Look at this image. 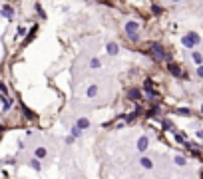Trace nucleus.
<instances>
[{"label": "nucleus", "mask_w": 203, "mask_h": 179, "mask_svg": "<svg viewBox=\"0 0 203 179\" xmlns=\"http://www.w3.org/2000/svg\"><path fill=\"white\" fill-rule=\"evenodd\" d=\"M0 90H2V93H4V96H6V93H8V88L4 86V84H2V86H0Z\"/></svg>", "instance_id": "a878e982"}, {"label": "nucleus", "mask_w": 203, "mask_h": 179, "mask_svg": "<svg viewBox=\"0 0 203 179\" xmlns=\"http://www.w3.org/2000/svg\"><path fill=\"white\" fill-rule=\"evenodd\" d=\"M197 76L203 78V66H197Z\"/></svg>", "instance_id": "b1692460"}, {"label": "nucleus", "mask_w": 203, "mask_h": 179, "mask_svg": "<svg viewBox=\"0 0 203 179\" xmlns=\"http://www.w3.org/2000/svg\"><path fill=\"white\" fill-rule=\"evenodd\" d=\"M197 135H199V137H203V131H197Z\"/></svg>", "instance_id": "bb28decb"}, {"label": "nucleus", "mask_w": 203, "mask_h": 179, "mask_svg": "<svg viewBox=\"0 0 203 179\" xmlns=\"http://www.w3.org/2000/svg\"><path fill=\"white\" fill-rule=\"evenodd\" d=\"M78 127H82V129L90 127V119H88V117H80L78 119Z\"/></svg>", "instance_id": "1a4fd4ad"}, {"label": "nucleus", "mask_w": 203, "mask_h": 179, "mask_svg": "<svg viewBox=\"0 0 203 179\" xmlns=\"http://www.w3.org/2000/svg\"><path fill=\"white\" fill-rule=\"evenodd\" d=\"M24 34H26V28L20 26V28H18V36H24Z\"/></svg>", "instance_id": "393cba45"}, {"label": "nucleus", "mask_w": 203, "mask_h": 179, "mask_svg": "<svg viewBox=\"0 0 203 179\" xmlns=\"http://www.w3.org/2000/svg\"><path fill=\"white\" fill-rule=\"evenodd\" d=\"M175 141H185V137L181 133H175Z\"/></svg>", "instance_id": "5701e85b"}, {"label": "nucleus", "mask_w": 203, "mask_h": 179, "mask_svg": "<svg viewBox=\"0 0 203 179\" xmlns=\"http://www.w3.org/2000/svg\"><path fill=\"white\" fill-rule=\"evenodd\" d=\"M100 64H102L100 60H98V58H94V60L90 62V68H94V70H96V68H100Z\"/></svg>", "instance_id": "6ab92c4d"}, {"label": "nucleus", "mask_w": 203, "mask_h": 179, "mask_svg": "<svg viewBox=\"0 0 203 179\" xmlns=\"http://www.w3.org/2000/svg\"><path fill=\"white\" fill-rule=\"evenodd\" d=\"M175 165L183 167V165H185V157H181V155H175Z\"/></svg>", "instance_id": "4468645a"}, {"label": "nucleus", "mask_w": 203, "mask_h": 179, "mask_svg": "<svg viewBox=\"0 0 203 179\" xmlns=\"http://www.w3.org/2000/svg\"><path fill=\"white\" fill-rule=\"evenodd\" d=\"M36 10H38V14H40L42 18H44V10H42V6H40V4H36Z\"/></svg>", "instance_id": "4be33fe9"}, {"label": "nucleus", "mask_w": 203, "mask_h": 179, "mask_svg": "<svg viewBox=\"0 0 203 179\" xmlns=\"http://www.w3.org/2000/svg\"><path fill=\"white\" fill-rule=\"evenodd\" d=\"M181 42H183V46H187V48H193V46H195V42H193V38L189 36V34L181 38Z\"/></svg>", "instance_id": "423d86ee"}, {"label": "nucleus", "mask_w": 203, "mask_h": 179, "mask_svg": "<svg viewBox=\"0 0 203 179\" xmlns=\"http://www.w3.org/2000/svg\"><path fill=\"white\" fill-rule=\"evenodd\" d=\"M151 56H153V60H159V62H161L163 58H167V54H163V48L159 44H151Z\"/></svg>", "instance_id": "f03ea898"}, {"label": "nucleus", "mask_w": 203, "mask_h": 179, "mask_svg": "<svg viewBox=\"0 0 203 179\" xmlns=\"http://www.w3.org/2000/svg\"><path fill=\"white\" fill-rule=\"evenodd\" d=\"M157 113H161V112H159V108H153V109H149V112H147V116H149V117H155Z\"/></svg>", "instance_id": "a211bd4d"}, {"label": "nucleus", "mask_w": 203, "mask_h": 179, "mask_svg": "<svg viewBox=\"0 0 203 179\" xmlns=\"http://www.w3.org/2000/svg\"><path fill=\"white\" fill-rule=\"evenodd\" d=\"M139 24L137 22H133V20H128V22H125V32H128V38L129 40H137L139 38Z\"/></svg>", "instance_id": "f257e3e1"}, {"label": "nucleus", "mask_w": 203, "mask_h": 179, "mask_svg": "<svg viewBox=\"0 0 203 179\" xmlns=\"http://www.w3.org/2000/svg\"><path fill=\"white\" fill-rule=\"evenodd\" d=\"M80 129H82V127L74 125V127H72V135H74V137H80V133H82V131H80Z\"/></svg>", "instance_id": "f3484780"}, {"label": "nucleus", "mask_w": 203, "mask_h": 179, "mask_svg": "<svg viewBox=\"0 0 203 179\" xmlns=\"http://www.w3.org/2000/svg\"><path fill=\"white\" fill-rule=\"evenodd\" d=\"M46 155H48V151H46L44 147H38L36 149V157H46Z\"/></svg>", "instance_id": "ddd939ff"}, {"label": "nucleus", "mask_w": 203, "mask_h": 179, "mask_svg": "<svg viewBox=\"0 0 203 179\" xmlns=\"http://www.w3.org/2000/svg\"><path fill=\"white\" fill-rule=\"evenodd\" d=\"M2 16H6L8 20L14 18V10H12V6H8V4H6V6H2Z\"/></svg>", "instance_id": "20e7f679"}, {"label": "nucleus", "mask_w": 203, "mask_h": 179, "mask_svg": "<svg viewBox=\"0 0 203 179\" xmlns=\"http://www.w3.org/2000/svg\"><path fill=\"white\" fill-rule=\"evenodd\" d=\"M96 93H98V86H96V84H92V86L88 88V96H90V97H94Z\"/></svg>", "instance_id": "9b49d317"}, {"label": "nucleus", "mask_w": 203, "mask_h": 179, "mask_svg": "<svg viewBox=\"0 0 203 179\" xmlns=\"http://www.w3.org/2000/svg\"><path fill=\"white\" fill-rule=\"evenodd\" d=\"M201 60H203V56H201L199 52H193V62H195V64H199V66H201Z\"/></svg>", "instance_id": "2eb2a0df"}, {"label": "nucleus", "mask_w": 203, "mask_h": 179, "mask_svg": "<svg viewBox=\"0 0 203 179\" xmlns=\"http://www.w3.org/2000/svg\"><path fill=\"white\" fill-rule=\"evenodd\" d=\"M139 96H141V93H139V90H129V92H128V97H129V100H133V101H137Z\"/></svg>", "instance_id": "6e6552de"}, {"label": "nucleus", "mask_w": 203, "mask_h": 179, "mask_svg": "<svg viewBox=\"0 0 203 179\" xmlns=\"http://www.w3.org/2000/svg\"><path fill=\"white\" fill-rule=\"evenodd\" d=\"M151 12H153V14H161V8H159V6H151Z\"/></svg>", "instance_id": "412c9836"}, {"label": "nucleus", "mask_w": 203, "mask_h": 179, "mask_svg": "<svg viewBox=\"0 0 203 179\" xmlns=\"http://www.w3.org/2000/svg\"><path fill=\"white\" fill-rule=\"evenodd\" d=\"M147 145H149V139H147L145 135L137 139V149H139V151H145V149H147Z\"/></svg>", "instance_id": "7ed1b4c3"}, {"label": "nucleus", "mask_w": 203, "mask_h": 179, "mask_svg": "<svg viewBox=\"0 0 203 179\" xmlns=\"http://www.w3.org/2000/svg\"><path fill=\"white\" fill-rule=\"evenodd\" d=\"M30 165H32L34 169H36V171L40 169V161H38V159H32V161H30Z\"/></svg>", "instance_id": "aec40b11"}, {"label": "nucleus", "mask_w": 203, "mask_h": 179, "mask_svg": "<svg viewBox=\"0 0 203 179\" xmlns=\"http://www.w3.org/2000/svg\"><path fill=\"white\" fill-rule=\"evenodd\" d=\"M117 50H120V48H117V44H116V42L108 44V54H109V56H116V54H117Z\"/></svg>", "instance_id": "0eeeda50"}, {"label": "nucleus", "mask_w": 203, "mask_h": 179, "mask_svg": "<svg viewBox=\"0 0 203 179\" xmlns=\"http://www.w3.org/2000/svg\"><path fill=\"white\" fill-rule=\"evenodd\" d=\"M139 165L145 167V169H151V167H153V161H151L149 157H141V159H139Z\"/></svg>", "instance_id": "39448f33"}, {"label": "nucleus", "mask_w": 203, "mask_h": 179, "mask_svg": "<svg viewBox=\"0 0 203 179\" xmlns=\"http://www.w3.org/2000/svg\"><path fill=\"white\" fill-rule=\"evenodd\" d=\"M173 2H179V0H173Z\"/></svg>", "instance_id": "cd10ccee"}, {"label": "nucleus", "mask_w": 203, "mask_h": 179, "mask_svg": "<svg viewBox=\"0 0 203 179\" xmlns=\"http://www.w3.org/2000/svg\"><path fill=\"white\" fill-rule=\"evenodd\" d=\"M169 72H171L173 76H181V70H179L177 64H169Z\"/></svg>", "instance_id": "9d476101"}, {"label": "nucleus", "mask_w": 203, "mask_h": 179, "mask_svg": "<svg viewBox=\"0 0 203 179\" xmlns=\"http://www.w3.org/2000/svg\"><path fill=\"white\" fill-rule=\"evenodd\" d=\"M2 101H4V109H8V108L12 105V100H10L8 96H2Z\"/></svg>", "instance_id": "f8f14e48"}, {"label": "nucleus", "mask_w": 203, "mask_h": 179, "mask_svg": "<svg viewBox=\"0 0 203 179\" xmlns=\"http://www.w3.org/2000/svg\"><path fill=\"white\" fill-rule=\"evenodd\" d=\"M201 112H203V105H201Z\"/></svg>", "instance_id": "c85d7f7f"}, {"label": "nucleus", "mask_w": 203, "mask_h": 179, "mask_svg": "<svg viewBox=\"0 0 203 179\" xmlns=\"http://www.w3.org/2000/svg\"><path fill=\"white\" fill-rule=\"evenodd\" d=\"M175 113H177V116H189L191 112H189L187 108H181V109H175Z\"/></svg>", "instance_id": "dca6fc26"}]
</instances>
